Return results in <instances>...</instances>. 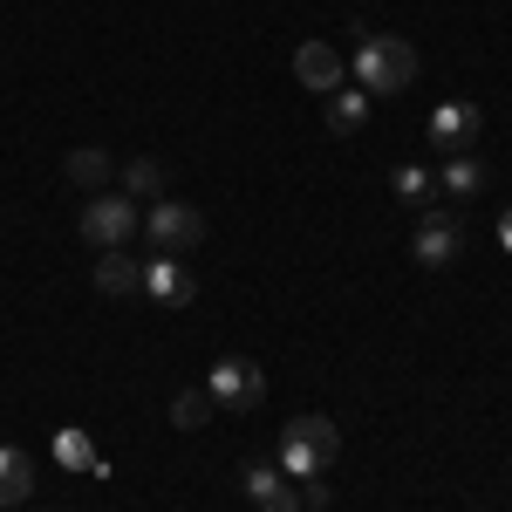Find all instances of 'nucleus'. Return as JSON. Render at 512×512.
<instances>
[{"mask_svg":"<svg viewBox=\"0 0 512 512\" xmlns=\"http://www.w3.org/2000/svg\"><path fill=\"white\" fill-rule=\"evenodd\" d=\"M417 82V48L403 35H362L355 48V89H369V96H396V89H410Z\"/></svg>","mask_w":512,"mask_h":512,"instance_id":"nucleus-1","label":"nucleus"},{"mask_svg":"<svg viewBox=\"0 0 512 512\" xmlns=\"http://www.w3.org/2000/svg\"><path fill=\"white\" fill-rule=\"evenodd\" d=\"M335 451H342V431H335L328 417H294V424L280 431V472L287 478H321L335 465Z\"/></svg>","mask_w":512,"mask_h":512,"instance_id":"nucleus-2","label":"nucleus"},{"mask_svg":"<svg viewBox=\"0 0 512 512\" xmlns=\"http://www.w3.org/2000/svg\"><path fill=\"white\" fill-rule=\"evenodd\" d=\"M205 396L219 403V410H260V396H267V369L260 362H246V355H219L212 362V376H205Z\"/></svg>","mask_w":512,"mask_h":512,"instance_id":"nucleus-3","label":"nucleus"},{"mask_svg":"<svg viewBox=\"0 0 512 512\" xmlns=\"http://www.w3.org/2000/svg\"><path fill=\"white\" fill-rule=\"evenodd\" d=\"M137 226H144V219H137V198L130 192H96L82 205V239H89L96 253H117Z\"/></svg>","mask_w":512,"mask_h":512,"instance_id":"nucleus-4","label":"nucleus"},{"mask_svg":"<svg viewBox=\"0 0 512 512\" xmlns=\"http://www.w3.org/2000/svg\"><path fill=\"white\" fill-rule=\"evenodd\" d=\"M144 226H151V239H158V253H192L198 239H205V212L185 205V198H158Z\"/></svg>","mask_w":512,"mask_h":512,"instance_id":"nucleus-5","label":"nucleus"},{"mask_svg":"<svg viewBox=\"0 0 512 512\" xmlns=\"http://www.w3.org/2000/svg\"><path fill=\"white\" fill-rule=\"evenodd\" d=\"M144 294H151L158 308H192L198 301V274L178 260V253H158V260H144Z\"/></svg>","mask_w":512,"mask_h":512,"instance_id":"nucleus-6","label":"nucleus"},{"mask_svg":"<svg viewBox=\"0 0 512 512\" xmlns=\"http://www.w3.org/2000/svg\"><path fill=\"white\" fill-rule=\"evenodd\" d=\"M410 253H417V267H451V260L465 253V226H458L451 212H424V219H417V239H410Z\"/></svg>","mask_w":512,"mask_h":512,"instance_id":"nucleus-7","label":"nucleus"},{"mask_svg":"<svg viewBox=\"0 0 512 512\" xmlns=\"http://www.w3.org/2000/svg\"><path fill=\"white\" fill-rule=\"evenodd\" d=\"M478 130H485V110H478V103H437V110H431V144H437V151H451V158L472 151Z\"/></svg>","mask_w":512,"mask_h":512,"instance_id":"nucleus-8","label":"nucleus"},{"mask_svg":"<svg viewBox=\"0 0 512 512\" xmlns=\"http://www.w3.org/2000/svg\"><path fill=\"white\" fill-rule=\"evenodd\" d=\"M294 82L315 89V96L342 89V55H335L328 41H301V48H294Z\"/></svg>","mask_w":512,"mask_h":512,"instance_id":"nucleus-9","label":"nucleus"},{"mask_svg":"<svg viewBox=\"0 0 512 512\" xmlns=\"http://www.w3.org/2000/svg\"><path fill=\"white\" fill-rule=\"evenodd\" d=\"M246 499L260 512H301V499L287 492V472H274V465H246Z\"/></svg>","mask_w":512,"mask_h":512,"instance_id":"nucleus-10","label":"nucleus"},{"mask_svg":"<svg viewBox=\"0 0 512 512\" xmlns=\"http://www.w3.org/2000/svg\"><path fill=\"white\" fill-rule=\"evenodd\" d=\"M96 294H144V260H130V253H103V260H96Z\"/></svg>","mask_w":512,"mask_h":512,"instance_id":"nucleus-11","label":"nucleus"},{"mask_svg":"<svg viewBox=\"0 0 512 512\" xmlns=\"http://www.w3.org/2000/svg\"><path fill=\"white\" fill-rule=\"evenodd\" d=\"M28 492H35V458L14 451V444H0V506H21Z\"/></svg>","mask_w":512,"mask_h":512,"instance_id":"nucleus-12","label":"nucleus"},{"mask_svg":"<svg viewBox=\"0 0 512 512\" xmlns=\"http://www.w3.org/2000/svg\"><path fill=\"white\" fill-rule=\"evenodd\" d=\"M362 117H369V89H355V82L328 89V130H335V137H355Z\"/></svg>","mask_w":512,"mask_h":512,"instance_id":"nucleus-13","label":"nucleus"},{"mask_svg":"<svg viewBox=\"0 0 512 512\" xmlns=\"http://www.w3.org/2000/svg\"><path fill=\"white\" fill-rule=\"evenodd\" d=\"M55 465H69V472H89V478H110V465L96 458V444H89V431H82V424H69V431L55 437Z\"/></svg>","mask_w":512,"mask_h":512,"instance_id":"nucleus-14","label":"nucleus"},{"mask_svg":"<svg viewBox=\"0 0 512 512\" xmlns=\"http://www.w3.org/2000/svg\"><path fill=\"white\" fill-rule=\"evenodd\" d=\"M437 192H444V198H478V192H485V164H478L472 151H458V158L437 171Z\"/></svg>","mask_w":512,"mask_h":512,"instance_id":"nucleus-15","label":"nucleus"},{"mask_svg":"<svg viewBox=\"0 0 512 512\" xmlns=\"http://www.w3.org/2000/svg\"><path fill=\"white\" fill-rule=\"evenodd\" d=\"M212 410H219V403H212L205 390H178V396H171V424H178V431H205Z\"/></svg>","mask_w":512,"mask_h":512,"instance_id":"nucleus-16","label":"nucleus"},{"mask_svg":"<svg viewBox=\"0 0 512 512\" xmlns=\"http://www.w3.org/2000/svg\"><path fill=\"white\" fill-rule=\"evenodd\" d=\"M123 192L158 205V198H164V164H158V158H130V171H123Z\"/></svg>","mask_w":512,"mask_h":512,"instance_id":"nucleus-17","label":"nucleus"},{"mask_svg":"<svg viewBox=\"0 0 512 512\" xmlns=\"http://www.w3.org/2000/svg\"><path fill=\"white\" fill-rule=\"evenodd\" d=\"M390 192L396 198H437V171H424V164H396V171H390Z\"/></svg>","mask_w":512,"mask_h":512,"instance_id":"nucleus-18","label":"nucleus"},{"mask_svg":"<svg viewBox=\"0 0 512 512\" xmlns=\"http://www.w3.org/2000/svg\"><path fill=\"white\" fill-rule=\"evenodd\" d=\"M69 178H76V185H89V192H96V185H103V178H110V151H96V144H82L76 158H69Z\"/></svg>","mask_w":512,"mask_h":512,"instance_id":"nucleus-19","label":"nucleus"},{"mask_svg":"<svg viewBox=\"0 0 512 512\" xmlns=\"http://www.w3.org/2000/svg\"><path fill=\"white\" fill-rule=\"evenodd\" d=\"M301 506H328V478H308L301 485Z\"/></svg>","mask_w":512,"mask_h":512,"instance_id":"nucleus-20","label":"nucleus"},{"mask_svg":"<svg viewBox=\"0 0 512 512\" xmlns=\"http://www.w3.org/2000/svg\"><path fill=\"white\" fill-rule=\"evenodd\" d=\"M499 239H506V246H512V212H506V226H499Z\"/></svg>","mask_w":512,"mask_h":512,"instance_id":"nucleus-21","label":"nucleus"}]
</instances>
